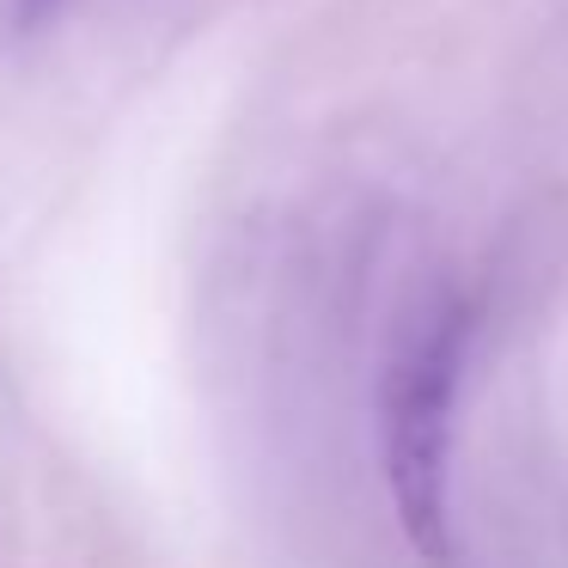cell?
I'll return each instance as SVG.
<instances>
[{
    "label": "cell",
    "instance_id": "6da1fadb",
    "mask_svg": "<svg viewBox=\"0 0 568 568\" xmlns=\"http://www.w3.org/2000/svg\"><path fill=\"white\" fill-rule=\"evenodd\" d=\"M470 361V312L440 306L409 331L385 373V483L409 544L428 562L453 556L446 526V458H453V404Z\"/></svg>",
    "mask_w": 568,
    "mask_h": 568
},
{
    "label": "cell",
    "instance_id": "7a4b0ae2",
    "mask_svg": "<svg viewBox=\"0 0 568 568\" xmlns=\"http://www.w3.org/2000/svg\"><path fill=\"white\" fill-rule=\"evenodd\" d=\"M55 13H68V0H7L13 31H38V26H50Z\"/></svg>",
    "mask_w": 568,
    "mask_h": 568
}]
</instances>
